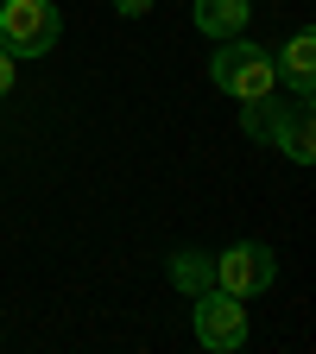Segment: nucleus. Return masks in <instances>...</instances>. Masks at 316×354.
Returning <instances> with one entry per match:
<instances>
[{"label":"nucleus","mask_w":316,"mask_h":354,"mask_svg":"<svg viewBox=\"0 0 316 354\" xmlns=\"http://www.w3.org/2000/svg\"><path fill=\"white\" fill-rule=\"evenodd\" d=\"M209 76H215V88H228L234 102H259V95H272V88H279L272 51H259V44H247V38H221Z\"/></svg>","instance_id":"f257e3e1"},{"label":"nucleus","mask_w":316,"mask_h":354,"mask_svg":"<svg viewBox=\"0 0 316 354\" xmlns=\"http://www.w3.org/2000/svg\"><path fill=\"white\" fill-rule=\"evenodd\" d=\"M0 44L13 57H44L57 44V7L51 0H0Z\"/></svg>","instance_id":"f03ea898"},{"label":"nucleus","mask_w":316,"mask_h":354,"mask_svg":"<svg viewBox=\"0 0 316 354\" xmlns=\"http://www.w3.org/2000/svg\"><path fill=\"white\" fill-rule=\"evenodd\" d=\"M196 342L209 348V354H234L241 342H247V310H241V297L234 291H221V285H209L203 297H196Z\"/></svg>","instance_id":"7ed1b4c3"},{"label":"nucleus","mask_w":316,"mask_h":354,"mask_svg":"<svg viewBox=\"0 0 316 354\" xmlns=\"http://www.w3.org/2000/svg\"><path fill=\"white\" fill-rule=\"evenodd\" d=\"M272 272H279V259H272V247H259V241H241V247H228V253L215 259V285L234 291L241 304L272 285Z\"/></svg>","instance_id":"20e7f679"},{"label":"nucleus","mask_w":316,"mask_h":354,"mask_svg":"<svg viewBox=\"0 0 316 354\" xmlns=\"http://www.w3.org/2000/svg\"><path fill=\"white\" fill-rule=\"evenodd\" d=\"M272 146H279L291 165H310V158H316V114H310V102L279 108V120H272Z\"/></svg>","instance_id":"39448f33"},{"label":"nucleus","mask_w":316,"mask_h":354,"mask_svg":"<svg viewBox=\"0 0 316 354\" xmlns=\"http://www.w3.org/2000/svg\"><path fill=\"white\" fill-rule=\"evenodd\" d=\"M279 70H285V82L297 88V102H310V88H316V32H310V26H297V32H291Z\"/></svg>","instance_id":"423d86ee"},{"label":"nucleus","mask_w":316,"mask_h":354,"mask_svg":"<svg viewBox=\"0 0 316 354\" xmlns=\"http://www.w3.org/2000/svg\"><path fill=\"white\" fill-rule=\"evenodd\" d=\"M247 19H253L247 0H196V32H209V38H241Z\"/></svg>","instance_id":"0eeeda50"},{"label":"nucleus","mask_w":316,"mask_h":354,"mask_svg":"<svg viewBox=\"0 0 316 354\" xmlns=\"http://www.w3.org/2000/svg\"><path fill=\"white\" fill-rule=\"evenodd\" d=\"M165 272H171V285H177V291L203 297V291L215 285V259H209V253H177V259L165 266Z\"/></svg>","instance_id":"6e6552de"},{"label":"nucleus","mask_w":316,"mask_h":354,"mask_svg":"<svg viewBox=\"0 0 316 354\" xmlns=\"http://www.w3.org/2000/svg\"><path fill=\"white\" fill-rule=\"evenodd\" d=\"M272 120H279L272 95H259V102H247V114H241V127L253 133V140H272Z\"/></svg>","instance_id":"1a4fd4ad"},{"label":"nucleus","mask_w":316,"mask_h":354,"mask_svg":"<svg viewBox=\"0 0 316 354\" xmlns=\"http://www.w3.org/2000/svg\"><path fill=\"white\" fill-rule=\"evenodd\" d=\"M13 64H19V57L7 51V44H0V95H7V88H13Z\"/></svg>","instance_id":"9d476101"},{"label":"nucleus","mask_w":316,"mask_h":354,"mask_svg":"<svg viewBox=\"0 0 316 354\" xmlns=\"http://www.w3.org/2000/svg\"><path fill=\"white\" fill-rule=\"evenodd\" d=\"M120 13H152V0H114Z\"/></svg>","instance_id":"9b49d317"}]
</instances>
